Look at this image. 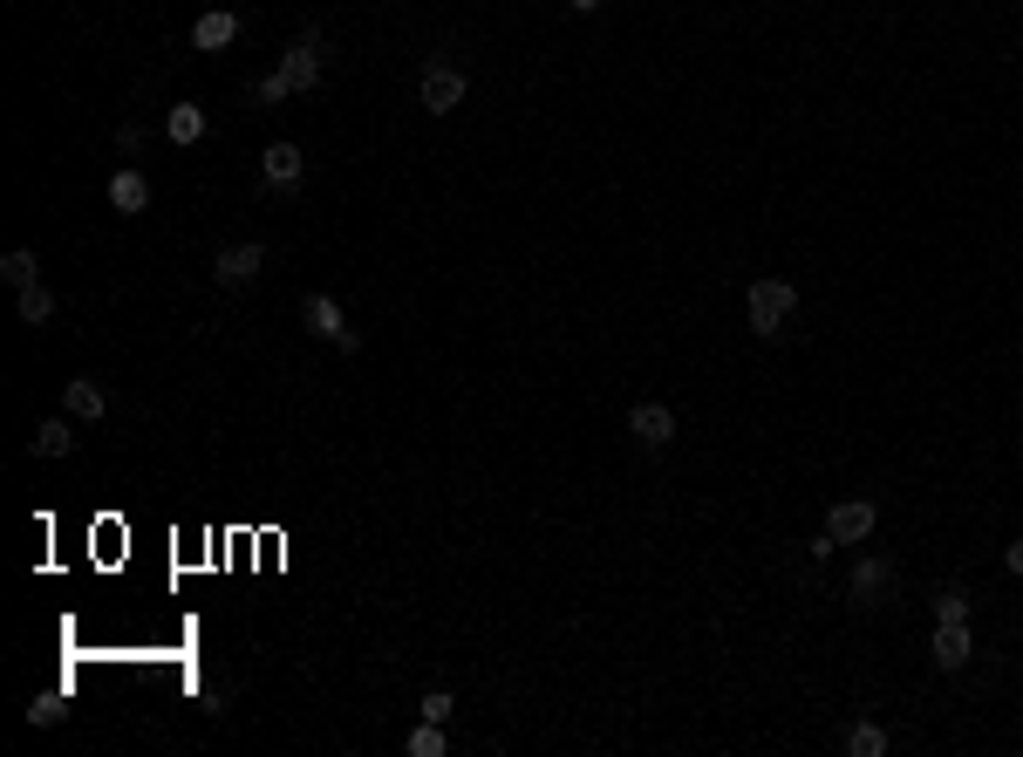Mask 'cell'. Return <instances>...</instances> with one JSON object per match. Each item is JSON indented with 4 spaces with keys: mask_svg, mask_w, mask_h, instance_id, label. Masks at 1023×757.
Masks as SVG:
<instances>
[{
    "mask_svg": "<svg viewBox=\"0 0 1023 757\" xmlns=\"http://www.w3.org/2000/svg\"><path fill=\"white\" fill-rule=\"evenodd\" d=\"M300 178H307V157H300V144H266L260 150V191L266 198H294L300 191Z\"/></svg>",
    "mask_w": 1023,
    "mask_h": 757,
    "instance_id": "3",
    "label": "cell"
},
{
    "mask_svg": "<svg viewBox=\"0 0 1023 757\" xmlns=\"http://www.w3.org/2000/svg\"><path fill=\"white\" fill-rule=\"evenodd\" d=\"M935 621H969V593L962 587H941L935 593Z\"/></svg>",
    "mask_w": 1023,
    "mask_h": 757,
    "instance_id": "21",
    "label": "cell"
},
{
    "mask_svg": "<svg viewBox=\"0 0 1023 757\" xmlns=\"http://www.w3.org/2000/svg\"><path fill=\"white\" fill-rule=\"evenodd\" d=\"M260 266H266V239H240V246H225V253L212 260V287L240 294V287L260 281Z\"/></svg>",
    "mask_w": 1023,
    "mask_h": 757,
    "instance_id": "4",
    "label": "cell"
},
{
    "mask_svg": "<svg viewBox=\"0 0 1023 757\" xmlns=\"http://www.w3.org/2000/svg\"><path fill=\"white\" fill-rule=\"evenodd\" d=\"M840 744H846L853 757H887V730H880V724H853Z\"/></svg>",
    "mask_w": 1023,
    "mask_h": 757,
    "instance_id": "18",
    "label": "cell"
},
{
    "mask_svg": "<svg viewBox=\"0 0 1023 757\" xmlns=\"http://www.w3.org/2000/svg\"><path fill=\"white\" fill-rule=\"evenodd\" d=\"M627 430L642 437V451H662L668 437H676V410H668V403H635V410H627Z\"/></svg>",
    "mask_w": 1023,
    "mask_h": 757,
    "instance_id": "9",
    "label": "cell"
},
{
    "mask_svg": "<svg viewBox=\"0 0 1023 757\" xmlns=\"http://www.w3.org/2000/svg\"><path fill=\"white\" fill-rule=\"evenodd\" d=\"M0 281H8L14 294H21V287H34V281H42V260H34L28 246H14L8 260H0Z\"/></svg>",
    "mask_w": 1023,
    "mask_h": 757,
    "instance_id": "17",
    "label": "cell"
},
{
    "mask_svg": "<svg viewBox=\"0 0 1023 757\" xmlns=\"http://www.w3.org/2000/svg\"><path fill=\"white\" fill-rule=\"evenodd\" d=\"M300 322H307V335H321V341H335L341 355H356V348H362V335H356V328L341 322V307H335V294H321V287H314V294L300 301Z\"/></svg>",
    "mask_w": 1023,
    "mask_h": 757,
    "instance_id": "5",
    "label": "cell"
},
{
    "mask_svg": "<svg viewBox=\"0 0 1023 757\" xmlns=\"http://www.w3.org/2000/svg\"><path fill=\"white\" fill-rule=\"evenodd\" d=\"M232 34H240V14L212 8V14H199V21H191V49H225Z\"/></svg>",
    "mask_w": 1023,
    "mask_h": 757,
    "instance_id": "14",
    "label": "cell"
},
{
    "mask_svg": "<svg viewBox=\"0 0 1023 757\" xmlns=\"http://www.w3.org/2000/svg\"><path fill=\"white\" fill-rule=\"evenodd\" d=\"M743 307H751V335L778 341L784 328H792V314H799V287H792V281H778V273H764V281H751Z\"/></svg>",
    "mask_w": 1023,
    "mask_h": 757,
    "instance_id": "1",
    "label": "cell"
},
{
    "mask_svg": "<svg viewBox=\"0 0 1023 757\" xmlns=\"http://www.w3.org/2000/svg\"><path fill=\"white\" fill-rule=\"evenodd\" d=\"M14 314H21V322H28V328H49V322H55V294H49L42 281H34V287H21V301H14Z\"/></svg>",
    "mask_w": 1023,
    "mask_h": 757,
    "instance_id": "16",
    "label": "cell"
},
{
    "mask_svg": "<svg viewBox=\"0 0 1023 757\" xmlns=\"http://www.w3.org/2000/svg\"><path fill=\"white\" fill-rule=\"evenodd\" d=\"M403 750L410 757H444V724H430V716H423V724L403 737Z\"/></svg>",
    "mask_w": 1023,
    "mask_h": 757,
    "instance_id": "19",
    "label": "cell"
},
{
    "mask_svg": "<svg viewBox=\"0 0 1023 757\" xmlns=\"http://www.w3.org/2000/svg\"><path fill=\"white\" fill-rule=\"evenodd\" d=\"M28 451L34 458H68L75 451V417H42V423H34V437H28Z\"/></svg>",
    "mask_w": 1023,
    "mask_h": 757,
    "instance_id": "12",
    "label": "cell"
},
{
    "mask_svg": "<svg viewBox=\"0 0 1023 757\" xmlns=\"http://www.w3.org/2000/svg\"><path fill=\"white\" fill-rule=\"evenodd\" d=\"M874 498H846V505H833L825 512V539L833 546H859V539H874Z\"/></svg>",
    "mask_w": 1023,
    "mask_h": 757,
    "instance_id": "6",
    "label": "cell"
},
{
    "mask_svg": "<svg viewBox=\"0 0 1023 757\" xmlns=\"http://www.w3.org/2000/svg\"><path fill=\"white\" fill-rule=\"evenodd\" d=\"M1003 567H1010V574H1023V539H1016V546L1003 553Z\"/></svg>",
    "mask_w": 1023,
    "mask_h": 757,
    "instance_id": "24",
    "label": "cell"
},
{
    "mask_svg": "<svg viewBox=\"0 0 1023 757\" xmlns=\"http://www.w3.org/2000/svg\"><path fill=\"white\" fill-rule=\"evenodd\" d=\"M928 649H935V669H969V655H975V642H969V621H941Z\"/></svg>",
    "mask_w": 1023,
    "mask_h": 757,
    "instance_id": "11",
    "label": "cell"
},
{
    "mask_svg": "<svg viewBox=\"0 0 1023 757\" xmlns=\"http://www.w3.org/2000/svg\"><path fill=\"white\" fill-rule=\"evenodd\" d=\"M28 724H62V690H55V696H34V709H28Z\"/></svg>",
    "mask_w": 1023,
    "mask_h": 757,
    "instance_id": "22",
    "label": "cell"
},
{
    "mask_svg": "<svg viewBox=\"0 0 1023 757\" xmlns=\"http://www.w3.org/2000/svg\"><path fill=\"white\" fill-rule=\"evenodd\" d=\"M464 90H471V83H464V69L444 62V55H437V62H423V75H416V103H423L430 116H451V109L464 103Z\"/></svg>",
    "mask_w": 1023,
    "mask_h": 757,
    "instance_id": "2",
    "label": "cell"
},
{
    "mask_svg": "<svg viewBox=\"0 0 1023 757\" xmlns=\"http://www.w3.org/2000/svg\"><path fill=\"white\" fill-rule=\"evenodd\" d=\"M246 96H253V103H287L294 90H287V75H281V69H266V75H253V83H246Z\"/></svg>",
    "mask_w": 1023,
    "mask_h": 757,
    "instance_id": "20",
    "label": "cell"
},
{
    "mask_svg": "<svg viewBox=\"0 0 1023 757\" xmlns=\"http://www.w3.org/2000/svg\"><path fill=\"white\" fill-rule=\"evenodd\" d=\"M321 42H314V34H300V42H287V55H281V75H287V90L294 96H307L314 83H321Z\"/></svg>",
    "mask_w": 1023,
    "mask_h": 757,
    "instance_id": "7",
    "label": "cell"
},
{
    "mask_svg": "<svg viewBox=\"0 0 1023 757\" xmlns=\"http://www.w3.org/2000/svg\"><path fill=\"white\" fill-rule=\"evenodd\" d=\"M567 8H580V14H594V8H601V0H567Z\"/></svg>",
    "mask_w": 1023,
    "mask_h": 757,
    "instance_id": "25",
    "label": "cell"
},
{
    "mask_svg": "<svg viewBox=\"0 0 1023 757\" xmlns=\"http://www.w3.org/2000/svg\"><path fill=\"white\" fill-rule=\"evenodd\" d=\"M165 137H171V144H205V109H199V103H171Z\"/></svg>",
    "mask_w": 1023,
    "mask_h": 757,
    "instance_id": "15",
    "label": "cell"
},
{
    "mask_svg": "<svg viewBox=\"0 0 1023 757\" xmlns=\"http://www.w3.org/2000/svg\"><path fill=\"white\" fill-rule=\"evenodd\" d=\"M62 410H68L75 423H96V417L109 410V389H103L96 376H75V382H62Z\"/></svg>",
    "mask_w": 1023,
    "mask_h": 757,
    "instance_id": "10",
    "label": "cell"
},
{
    "mask_svg": "<svg viewBox=\"0 0 1023 757\" xmlns=\"http://www.w3.org/2000/svg\"><path fill=\"white\" fill-rule=\"evenodd\" d=\"M451 709H457V703H451V690H430V696H423V716H430V724H444Z\"/></svg>",
    "mask_w": 1023,
    "mask_h": 757,
    "instance_id": "23",
    "label": "cell"
},
{
    "mask_svg": "<svg viewBox=\"0 0 1023 757\" xmlns=\"http://www.w3.org/2000/svg\"><path fill=\"white\" fill-rule=\"evenodd\" d=\"M887 593H894V567L867 553V560L853 567V608H887Z\"/></svg>",
    "mask_w": 1023,
    "mask_h": 757,
    "instance_id": "8",
    "label": "cell"
},
{
    "mask_svg": "<svg viewBox=\"0 0 1023 757\" xmlns=\"http://www.w3.org/2000/svg\"><path fill=\"white\" fill-rule=\"evenodd\" d=\"M109 206L124 212V219L150 212V178H144V171H116V178H109Z\"/></svg>",
    "mask_w": 1023,
    "mask_h": 757,
    "instance_id": "13",
    "label": "cell"
}]
</instances>
